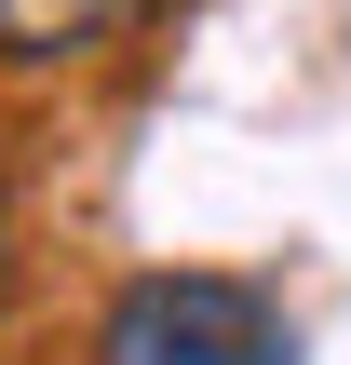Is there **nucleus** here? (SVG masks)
Returning a JSON list of instances; mask_svg holds the SVG:
<instances>
[{
    "instance_id": "obj_1",
    "label": "nucleus",
    "mask_w": 351,
    "mask_h": 365,
    "mask_svg": "<svg viewBox=\"0 0 351 365\" xmlns=\"http://www.w3.org/2000/svg\"><path fill=\"white\" fill-rule=\"evenodd\" d=\"M108 365H298L284 312L230 271H149L108 312Z\"/></svg>"
},
{
    "instance_id": "obj_2",
    "label": "nucleus",
    "mask_w": 351,
    "mask_h": 365,
    "mask_svg": "<svg viewBox=\"0 0 351 365\" xmlns=\"http://www.w3.org/2000/svg\"><path fill=\"white\" fill-rule=\"evenodd\" d=\"M162 0H0V68H81L108 41H135Z\"/></svg>"
},
{
    "instance_id": "obj_3",
    "label": "nucleus",
    "mask_w": 351,
    "mask_h": 365,
    "mask_svg": "<svg viewBox=\"0 0 351 365\" xmlns=\"http://www.w3.org/2000/svg\"><path fill=\"white\" fill-rule=\"evenodd\" d=\"M0 271H14V190H0Z\"/></svg>"
}]
</instances>
